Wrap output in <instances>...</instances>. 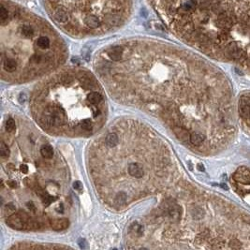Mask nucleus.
Masks as SVG:
<instances>
[{"mask_svg": "<svg viewBox=\"0 0 250 250\" xmlns=\"http://www.w3.org/2000/svg\"><path fill=\"white\" fill-rule=\"evenodd\" d=\"M173 34L204 51L224 50L236 22L234 0H148Z\"/></svg>", "mask_w": 250, "mask_h": 250, "instance_id": "nucleus-1", "label": "nucleus"}, {"mask_svg": "<svg viewBox=\"0 0 250 250\" xmlns=\"http://www.w3.org/2000/svg\"><path fill=\"white\" fill-rule=\"evenodd\" d=\"M1 39L2 58L13 59L18 71H42L66 54L63 40L46 21L10 0L1 2Z\"/></svg>", "mask_w": 250, "mask_h": 250, "instance_id": "nucleus-2", "label": "nucleus"}, {"mask_svg": "<svg viewBox=\"0 0 250 250\" xmlns=\"http://www.w3.org/2000/svg\"><path fill=\"white\" fill-rule=\"evenodd\" d=\"M43 5L54 24L74 37L115 31L133 12V0H43Z\"/></svg>", "mask_w": 250, "mask_h": 250, "instance_id": "nucleus-3", "label": "nucleus"}, {"mask_svg": "<svg viewBox=\"0 0 250 250\" xmlns=\"http://www.w3.org/2000/svg\"><path fill=\"white\" fill-rule=\"evenodd\" d=\"M65 115L66 112L63 108L58 106H49L45 110L41 121L47 127L60 126L65 122Z\"/></svg>", "mask_w": 250, "mask_h": 250, "instance_id": "nucleus-4", "label": "nucleus"}, {"mask_svg": "<svg viewBox=\"0 0 250 250\" xmlns=\"http://www.w3.org/2000/svg\"><path fill=\"white\" fill-rule=\"evenodd\" d=\"M233 178L235 181L239 182V183L244 185L250 184V169H247L245 167L239 168L233 174Z\"/></svg>", "mask_w": 250, "mask_h": 250, "instance_id": "nucleus-5", "label": "nucleus"}, {"mask_svg": "<svg viewBox=\"0 0 250 250\" xmlns=\"http://www.w3.org/2000/svg\"><path fill=\"white\" fill-rule=\"evenodd\" d=\"M239 113L243 118H249L250 117V98L248 97H242L239 100L238 106Z\"/></svg>", "mask_w": 250, "mask_h": 250, "instance_id": "nucleus-6", "label": "nucleus"}, {"mask_svg": "<svg viewBox=\"0 0 250 250\" xmlns=\"http://www.w3.org/2000/svg\"><path fill=\"white\" fill-rule=\"evenodd\" d=\"M128 173L129 175H131L132 177L135 178H142L144 175V170L142 164L134 162L129 164L128 166Z\"/></svg>", "mask_w": 250, "mask_h": 250, "instance_id": "nucleus-7", "label": "nucleus"}, {"mask_svg": "<svg viewBox=\"0 0 250 250\" xmlns=\"http://www.w3.org/2000/svg\"><path fill=\"white\" fill-rule=\"evenodd\" d=\"M24 219H22L19 214L17 215H11L10 216V217L7 219V224L12 229H16V230H21L24 227Z\"/></svg>", "mask_w": 250, "mask_h": 250, "instance_id": "nucleus-8", "label": "nucleus"}, {"mask_svg": "<svg viewBox=\"0 0 250 250\" xmlns=\"http://www.w3.org/2000/svg\"><path fill=\"white\" fill-rule=\"evenodd\" d=\"M70 225V222L66 218H61V219H55L52 221V228L54 231H63L66 230Z\"/></svg>", "mask_w": 250, "mask_h": 250, "instance_id": "nucleus-9", "label": "nucleus"}, {"mask_svg": "<svg viewBox=\"0 0 250 250\" xmlns=\"http://www.w3.org/2000/svg\"><path fill=\"white\" fill-rule=\"evenodd\" d=\"M168 215L173 220H178L180 218V208L176 204H170L168 207Z\"/></svg>", "mask_w": 250, "mask_h": 250, "instance_id": "nucleus-10", "label": "nucleus"}, {"mask_svg": "<svg viewBox=\"0 0 250 250\" xmlns=\"http://www.w3.org/2000/svg\"><path fill=\"white\" fill-rule=\"evenodd\" d=\"M204 139H205V136L200 132H193L189 137L190 143L194 145H199V144L202 143Z\"/></svg>", "mask_w": 250, "mask_h": 250, "instance_id": "nucleus-11", "label": "nucleus"}, {"mask_svg": "<svg viewBox=\"0 0 250 250\" xmlns=\"http://www.w3.org/2000/svg\"><path fill=\"white\" fill-rule=\"evenodd\" d=\"M119 143V138L115 133H110L106 137V143L109 147H115Z\"/></svg>", "mask_w": 250, "mask_h": 250, "instance_id": "nucleus-12", "label": "nucleus"}, {"mask_svg": "<svg viewBox=\"0 0 250 250\" xmlns=\"http://www.w3.org/2000/svg\"><path fill=\"white\" fill-rule=\"evenodd\" d=\"M40 154L41 155L44 157V158H52L53 155H54V150H53V147L51 145H43L41 148H40Z\"/></svg>", "mask_w": 250, "mask_h": 250, "instance_id": "nucleus-13", "label": "nucleus"}, {"mask_svg": "<svg viewBox=\"0 0 250 250\" xmlns=\"http://www.w3.org/2000/svg\"><path fill=\"white\" fill-rule=\"evenodd\" d=\"M87 99L90 103H92L94 105L99 104L102 100V96L100 93L98 92H92L87 96Z\"/></svg>", "mask_w": 250, "mask_h": 250, "instance_id": "nucleus-14", "label": "nucleus"}, {"mask_svg": "<svg viewBox=\"0 0 250 250\" xmlns=\"http://www.w3.org/2000/svg\"><path fill=\"white\" fill-rule=\"evenodd\" d=\"M127 200V193H125L123 191L119 192L115 199L116 205H125Z\"/></svg>", "mask_w": 250, "mask_h": 250, "instance_id": "nucleus-15", "label": "nucleus"}, {"mask_svg": "<svg viewBox=\"0 0 250 250\" xmlns=\"http://www.w3.org/2000/svg\"><path fill=\"white\" fill-rule=\"evenodd\" d=\"M80 126H81V128L85 130V131H90V130H92V128H93V124L89 119L83 120L80 123Z\"/></svg>", "mask_w": 250, "mask_h": 250, "instance_id": "nucleus-16", "label": "nucleus"}, {"mask_svg": "<svg viewBox=\"0 0 250 250\" xmlns=\"http://www.w3.org/2000/svg\"><path fill=\"white\" fill-rule=\"evenodd\" d=\"M174 131H175L176 135L178 136L179 138H181V139H187V138L189 139V137H190L187 130L182 129V128H180V127H175V128H174Z\"/></svg>", "mask_w": 250, "mask_h": 250, "instance_id": "nucleus-17", "label": "nucleus"}, {"mask_svg": "<svg viewBox=\"0 0 250 250\" xmlns=\"http://www.w3.org/2000/svg\"><path fill=\"white\" fill-rule=\"evenodd\" d=\"M9 154H10V149L8 145L2 142L1 145H0V155H1V157H7Z\"/></svg>", "mask_w": 250, "mask_h": 250, "instance_id": "nucleus-18", "label": "nucleus"}, {"mask_svg": "<svg viewBox=\"0 0 250 250\" xmlns=\"http://www.w3.org/2000/svg\"><path fill=\"white\" fill-rule=\"evenodd\" d=\"M16 127V125H15V121L12 119V118H9L7 123H6V129L9 131V132H11L15 129Z\"/></svg>", "mask_w": 250, "mask_h": 250, "instance_id": "nucleus-19", "label": "nucleus"}, {"mask_svg": "<svg viewBox=\"0 0 250 250\" xmlns=\"http://www.w3.org/2000/svg\"><path fill=\"white\" fill-rule=\"evenodd\" d=\"M15 206L13 205V203H9L6 205L5 207V212L9 215V216H11L13 215V213L15 212Z\"/></svg>", "mask_w": 250, "mask_h": 250, "instance_id": "nucleus-20", "label": "nucleus"}, {"mask_svg": "<svg viewBox=\"0 0 250 250\" xmlns=\"http://www.w3.org/2000/svg\"><path fill=\"white\" fill-rule=\"evenodd\" d=\"M231 248H234V249H240L242 247L241 243L238 240H232L231 241Z\"/></svg>", "mask_w": 250, "mask_h": 250, "instance_id": "nucleus-21", "label": "nucleus"}, {"mask_svg": "<svg viewBox=\"0 0 250 250\" xmlns=\"http://www.w3.org/2000/svg\"><path fill=\"white\" fill-rule=\"evenodd\" d=\"M73 188H74V189L81 191V190H82V188H83V185H82L81 182L77 181V182H75V183L73 184Z\"/></svg>", "mask_w": 250, "mask_h": 250, "instance_id": "nucleus-22", "label": "nucleus"}, {"mask_svg": "<svg viewBox=\"0 0 250 250\" xmlns=\"http://www.w3.org/2000/svg\"><path fill=\"white\" fill-rule=\"evenodd\" d=\"M20 170H21V171H22V173H27V172H28V167H27L26 165H25V164L21 165Z\"/></svg>", "mask_w": 250, "mask_h": 250, "instance_id": "nucleus-23", "label": "nucleus"}, {"mask_svg": "<svg viewBox=\"0 0 250 250\" xmlns=\"http://www.w3.org/2000/svg\"><path fill=\"white\" fill-rule=\"evenodd\" d=\"M8 184H9V186H10V188H15L18 187V185H17V183H16L15 181H10Z\"/></svg>", "mask_w": 250, "mask_h": 250, "instance_id": "nucleus-24", "label": "nucleus"}, {"mask_svg": "<svg viewBox=\"0 0 250 250\" xmlns=\"http://www.w3.org/2000/svg\"><path fill=\"white\" fill-rule=\"evenodd\" d=\"M26 99V97L25 94H21V95L19 96V100H20V102H25Z\"/></svg>", "mask_w": 250, "mask_h": 250, "instance_id": "nucleus-25", "label": "nucleus"}, {"mask_svg": "<svg viewBox=\"0 0 250 250\" xmlns=\"http://www.w3.org/2000/svg\"><path fill=\"white\" fill-rule=\"evenodd\" d=\"M27 207H28L30 210H32V211H34V210H35V205H34V204H33L32 202L27 203Z\"/></svg>", "mask_w": 250, "mask_h": 250, "instance_id": "nucleus-26", "label": "nucleus"}, {"mask_svg": "<svg viewBox=\"0 0 250 250\" xmlns=\"http://www.w3.org/2000/svg\"><path fill=\"white\" fill-rule=\"evenodd\" d=\"M197 167H198V170L199 171H204V166L202 164H198Z\"/></svg>", "mask_w": 250, "mask_h": 250, "instance_id": "nucleus-27", "label": "nucleus"}, {"mask_svg": "<svg viewBox=\"0 0 250 250\" xmlns=\"http://www.w3.org/2000/svg\"><path fill=\"white\" fill-rule=\"evenodd\" d=\"M248 61H249V64H250V55H249V57H248Z\"/></svg>", "mask_w": 250, "mask_h": 250, "instance_id": "nucleus-28", "label": "nucleus"}]
</instances>
